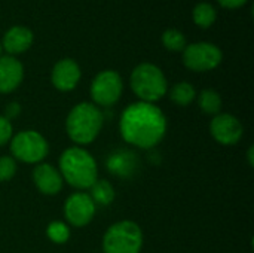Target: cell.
<instances>
[{"label": "cell", "instance_id": "6da1fadb", "mask_svg": "<svg viewBox=\"0 0 254 253\" xmlns=\"http://www.w3.org/2000/svg\"><path fill=\"white\" fill-rule=\"evenodd\" d=\"M167 116L155 104L135 101L127 106L121 115L119 133L122 139L140 149L158 146L167 134Z\"/></svg>", "mask_w": 254, "mask_h": 253}, {"label": "cell", "instance_id": "7a4b0ae2", "mask_svg": "<svg viewBox=\"0 0 254 253\" xmlns=\"http://www.w3.org/2000/svg\"><path fill=\"white\" fill-rule=\"evenodd\" d=\"M60 173L70 186L85 191L98 180V166L91 152L82 146L67 148L60 157Z\"/></svg>", "mask_w": 254, "mask_h": 253}, {"label": "cell", "instance_id": "3957f363", "mask_svg": "<svg viewBox=\"0 0 254 253\" xmlns=\"http://www.w3.org/2000/svg\"><path fill=\"white\" fill-rule=\"evenodd\" d=\"M104 124V116L100 107L94 103L82 101L71 107L65 119L67 136L76 146H85L92 143Z\"/></svg>", "mask_w": 254, "mask_h": 253}, {"label": "cell", "instance_id": "277c9868", "mask_svg": "<svg viewBox=\"0 0 254 253\" xmlns=\"http://www.w3.org/2000/svg\"><path fill=\"white\" fill-rule=\"evenodd\" d=\"M129 85L140 101L146 103H155L168 92V81L164 72L153 63L135 66L129 76Z\"/></svg>", "mask_w": 254, "mask_h": 253}, {"label": "cell", "instance_id": "5b68a950", "mask_svg": "<svg viewBox=\"0 0 254 253\" xmlns=\"http://www.w3.org/2000/svg\"><path fill=\"white\" fill-rule=\"evenodd\" d=\"M143 231L134 221H119L107 228L103 237L104 253H140Z\"/></svg>", "mask_w": 254, "mask_h": 253}, {"label": "cell", "instance_id": "8992f818", "mask_svg": "<svg viewBox=\"0 0 254 253\" xmlns=\"http://www.w3.org/2000/svg\"><path fill=\"white\" fill-rule=\"evenodd\" d=\"M10 157L25 164H40L49 154L48 140L36 130H22L10 139Z\"/></svg>", "mask_w": 254, "mask_h": 253}, {"label": "cell", "instance_id": "52a82bcc", "mask_svg": "<svg viewBox=\"0 0 254 253\" xmlns=\"http://www.w3.org/2000/svg\"><path fill=\"white\" fill-rule=\"evenodd\" d=\"M223 52L219 46L210 42H196L186 45L183 49V64L186 69L198 73L214 70L220 66Z\"/></svg>", "mask_w": 254, "mask_h": 253}, {"label": "cell", "instance_id": "ba28073f", "mask_svg": "<svg viewBox=\"0 0 254 253\" xmlns=\"http://www.w3.org/2000/svg\"><path fill=\"white\" fill-rule=\"evenodd\" d=\"M124 92V81L115 70H103L91 82V98L97 107L116 104Z\"/></svg>", "mask_w": 254, "mask_h": 253}, {"label": "cell", "instance_id": "9c48e42d", "mask_svg": "<svg viewBox=\"0 0 254 253\" xmlns=\"http://www.w3.org/2000/svg\"><path fill=\"white\" fill-rule=\"evenodd\" d=\"M97 206L89 197L88 192H74L71 194L64 204L65 221L76 228H83L94 219Z\"/></svg>", "mask_w": 254, "mask_h": 253}, {"label": "cell", "instance_id": "30bf717a", "mask_svg": "<svg viewBox=\"0 0 254 253\" xmlns=\"http://www.w3.org/2000/svg\"><path fill=\"white\" fill-rule=\"evenodd\" d=\"M210 133L213 139L222 146H235L244 136L241 121L231 113H217L210 122Z\"/></svg>", "mask_w": 254, "mask_h": 253}, {"label": "cell", "instance_id": "8fae6325", "mask_svg": "<svg viewBox=\"0 0 254 253\" xmlns=\"http://www.w3.org/2000/svg\"><path fill=\"white\" fill-rule=\"evenodd\" d=\"M82 72L79 64L71 60V58H63L55 63L51 72V82L52 85L61 91V92H68L74 89L80 81Z\"/></svg>", "mask_w": 254, "mask_h": 253}, {"label": "cell", "instance_id": "7c38bea8", "mask_svg": "<svg viewBox=\"0 0 254 253\" xmlns=\"http://www.w3.org/2000/svg\"><path fill=\"white\" fill-rule=\"evenodd\" d=\"M33 182L37 191L43 195H57L61 192L64 185L60 170L48 163L36 164L33 169Z\"/></svg>", "mask_w": 254, "mask_h": 253}, {"label": "cell", "instance_id": "4fadbf2b", "mask_svg": "<svg viewBox=\"0 0 254 253\" xmlns=\"http://www.w3.org/2000/svg\"><path fill=\"white\" fill-rule=\"evenodd\" d=\"M24 79V67L12 55L0 57V94L13 92Z\"/></svg>", "mask_w": 254, "mask_h": 253}, {"label": "cell", "instance_id": "5bb4252c", "mask_svg": "<svg viewBox=\"0 0 254 253\" xmlns=\"http://www.w3.org/2000/svg\"><path fill=\"white\" fill-rule=\"evenodd\" d=\"M33 40H34V36L30 28L24 25H13L4 33L1 46L9 55L13 57L30 49V46L33 45Z\"/></svg>", "mask_w": 254, "mask_h": 253}, {"label": "cell", "instance_id": "9a60e30c", "mask_svg": "<svg viewBox=\"0 0 254 253\" xmlns=\"http://www.w3.org/2000/svg\"><path fill=\"white\" fill-rule=\"evenodd\" d=\"M135 157L137 155H134L131 151L121 149V151L110 154L106 164L110 173L121 176V177H129L138 167V161Z\"/></svg>", "mask_w": 254, "mask_h": 253}, {"label": "cell", "instance_id": "2e32d148", "mask_svg": "<svg viewBox=\"0 0 254 253\" xmlns=\"http://www.w3.org/2000/svg\"><path fill=\"white\" fill-rule=\"evenodd\" d=\"M170 95V100L180 107H186L189 104L193 103V100L196 98V89L192 84L189 82H177L171 86V89H168L167 92Z\"/></svg>", "mask_w": 254, "mask_h": 253}, {"label": "cell", "instance_id": "e0dca14e", "mask_svg": "<svg viewBox=\"0 0 254 253\" xmlns=\"http://www.w3.org/2000/svg\"><path fill=\"white\" fill-rule=\"evenodd\" d=\"M198 106L202 113L216 116L222 110V97L216 89H202L198 95Z\"/></svg>", "mask_w": 254, "mask_h": 253}, {"label": "cell", "instance_id": "ac0fdd59", "mask_svg": "<svg viewBox=\"0 0 254 253\" xmlns=\"http://www.w3.org/2000/svg\"><path fill=\"white\" fill-rule=\"evenodd\" d=\"M89 189V197L92 198L95 206H109L115 200V188L106 179H98Z\"/></svg>", "mask_w": 254, "mask_h": 253}, {"label": "cell", "instance_id": "d6986e66", "mask_svg": "<svg viewBox=\"0 0 254 253\" xmlns=\"http://www.w3.org/2000/svg\"><path fill=\"white\" fill-rule=\"evenodd\" d=\"M216 18H217V12H216V7L211 3L202 1V3H198L193 7L192 19L201 28H210L216 22Z\"/></svg>", "mask_w": 254, "mask_h": 253}, {"label": "cell", "instance_id": "ffe728a7", "mask_svg": "<svg viewBox=\"0 0 254 253\" xmlns=\"http://www.w3.org/2000/svg\"><path fill=\"white\" fill-rule=\"evenodd\" d=\"M162 45L173 52H183V49L186 48V37L185 34L177 30V28H167L162 33Z\"/></svg>", "mask_w": 254, "mask_h": 253}, {"label": "cell", "instance_id": "44dd1931", "mask_svg": "<svg viewBox=\"0 0 254 253\" xmlns=\"http://www.w3.org/2000/svg\"><path fill=\"white\" fill-rule=\"evenodd\" d=\"M46 236L48 239L55 243V245H64L70 239V228L67 224L61 221H54L48 225L46 228Z\"/></svg>", "mask_w": 254, "mask_h": 253}, {"label": "cell", "instance_id": "7402d4cb", "mask_svg": "<svg viewBox=\"0 0 254 253\" xmlns=\"http://www.w3.org/2000/svg\"><path fill=\"white\" fill-rule=\"evenodd\" d=\"M16 161L10 155L0 157V182H9L16 174Z\"/></svg>", "mask_w": 254, "mask_h": 253}, {"label": "cell", "instance_id": "603a6c76", "mask_svg": "<svg viewBox=\"0 0 254 253\" xmlns=\"http://www.w3.org/2000/svg\"><path fill=\"white\" fill-rule=\"evenodd\" d=\"M12 136H13L12 122L7 118H4L3 115H0V148L4 146L6 143H9Z\"/></svg>", "mask_w": 254, "mask_h": 253}, {"label": "cell", "instance_id": "cb8c5ba5", "mask_svg": "<svg viewBox=\"0 0 254 253\" xmlns=\"http://www.w3.org/2000/svg\"><path fill=\"white\" fill-rule=\"evenodd\" d=\"M249 0H217V3L225 9H238L243 7Z\"/></svg>", "mask_w": 254, "mask_h": 253}, {"label": "cell", "instance_id": "d4e9b609", "mask_svg": "<svg viewBox=\"0 0 254 253\" xmlns=\"http://www.w3.org/2000/svg\"><path fill=\"white\" fill-rule=\"evenodd\" d=\"M19 112H21V106L18 104V103H10V104H7V107H6V115H3L4 118H7L9 121L12 119V118H15V116H18L19 115Z\"/></svg>", "mask_w": 254, "mask_h": 253}, {"label": "cell", "instance_id": "484cf974", "mask_svg": "<svg viewBox=\"0 0 254 253\" xmlns=\"http://www.w3.org/2000/svg\"><path fill=\"white\" fill-rule=\"evenodd\" d=\"M253 152H254V148L253 146H250V148H249V154H247V158H249V164H250V167H253L254 166Z\"/></svg>", "mask_w": 254, "mask_h": 253}, {"label": "cell", "instance_id": "4316f807", "mask_svg": "<svg viewBox=\"0 0 254 253\" xmlns=\"http://www.w3.org/2000/svg\"><path fill=\"white\" fill-rule=\"evenodd\" d=\"M1 54H3V46H1V42H0V57H1Z\"/></svg>", "mask_w": 254, "mask_h": 253}]
</instances>
